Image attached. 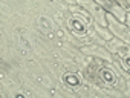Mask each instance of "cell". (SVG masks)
Here are the masks:
<instances>
[{
    "label": "cell",
    "instance_id": "1",
    "mask_svg": "<svg viewBox=\"0 0 130 98\" xmlns=\"http://www.w3.org/2000/svg\"><path fill=\"white\" fill-rule=\"evenodd\" d=\"M100 77H101V81H103L104 84H107V86H112V84L116 81L115 75H113L110 71H107V69H101V71H100Z\"/></svg>",
    "mask_w": 130,
    "mask_h": 98
},
{
    "label": "cell",
    "instance_id": "2",
    "mask_svg": "<svg viewBox=\"0 0 130 98\" xmlns=\"http://www.w3.org/2000/svg\"><path fill=\"white\" fill-rule=\"evenodd\" d=\"M71 29L74 32H84L86 31V26L78 20V19H72L71 20Z\"/></svg>",
    "mask_w": 130,
    "mask_h": 98
},
{
    "label": "cell",
    "instance_id": "3",
    "mask_svg": "<svg viewBox=\"0 0 130 98\" xmlns=\"http://www.w3.org/2000/svg\"><path fill=\"white\" fill-rule=\"evenodd\" d=\"M19 43H20V46H22V49H23V51H31V43L26 40V37L25 35H20L19 37Z\"/></svg>",
    "mask_w": 130,
    "mask_h": 98
},
{
    "label": "cell",
    "instance_id": "4",
    "mask_svg": "<svg viewBox=\"0 0 130 98\" xmlns=\"http://www.w3.org/2000/svg\"><path fill=\"white\" fill-rule=\"evenodd\" d=\"M64 81H66L69 86H72V87H75V86L80 84V80L75 75H66V77H64Z\"/></svg>",
    "mask_w": 130,
    "mask_h": 98
},
{
    "label": "cell",
    "instance_id": "5",
    "mask_svg": "<svg viewBox=\"0 0 130 98\" xmlns=\"http://www.w3.org/2000/svg\"><path fill=\"white\" fill-rule=\"evenodd\" d=\"M122 51H121V54H122V64H124V68L128 71L130 68H128V51H125V47H121Z\"/></svg>",
    "mask_w": 130,
    "mask_h": 98
},
{
    "label": "cell",
    "instance_id": "6",
    "mask_svg": "<svg viewBox=\"0 0 130 98\" xmlns=\"http://www.w3.org/2000/svg\"><path fill=\"white\" fill-rule=\"evenodd\" d=\"M40 25H41L44 29H51V28H52V26H51V20H47L46 17H41V19H40Z\"/></svg>",
    "mask_w": 130,
    "mask_h": 98
}]
</instances>
